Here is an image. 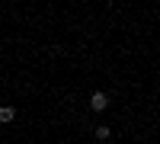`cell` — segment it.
Masks as SVG:
<instances>
[{"instance_id":"obj_1","label":"cell","mask_w":160,"mask_h":144,"mask_svg":"<svg viewBox=\"0 0 160 144\" xmlns=\"http://www.w3.org/2000/svg\"><path fill=\"white\" fill-rule=\"evenodd\" d=\"M106 106H109V96H106V93H93L90 96V109L93 112H102Z\"/></svg>"},{"instance_id":"obj_3","label":"cell","mask_w":160,"mask_h":144,"mask_svg":"<svg viewBox=\"0 0 160 144\" xmlns=\"http://www.w3.org/2000/svg\"><path fill=\"white\" fill-rule=\"evenodd\" d=\"M96 138H109V125H99L96 128Z\"/></svg>"},{"instance_id":"obj_2","label":"cell","mask_w":160,"mask_h":144,"mask_svg":"<svg viewBox=\"0 0 160 144\" xmlns=\"http://www.w3.org/2000/svg\"><path fill=\"white\" fill-rule=\"evenodd\" d=\"M13 115H16V112H13V106H0V122H13Z\"/></svg>"}]
</instances>
